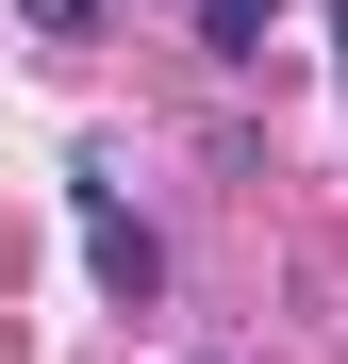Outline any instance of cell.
<instances>
[{"mask_svg":"<svg viewBox=\"0 0 348 364\" xmlns=\"http://www.w3.org/2000/svg\"><path fill=\"white\" fill-rule=\"evenodd\" d=\"M67 232H83V265H100V298H166V249H149V215H116V166L100 149H67Z\"/></svg>","mask_w":348,"mask_h":364,"instance_id":"6da1fadb","label":"cell"},{"mask_svg":"<svg viewBox=\"0 0 348 364\" xmlns=\"http://www.w3.org/2000/svg\"><path fill=\"white\" fill-rule=\"evenodd\" d=\"M265 17H282V0H199V33H216V67H265Z\"/></svg>","mask_w":348,"mask_h":364,"instance_id":"7a4b0ae2","label":"cell"},{"mask_svg":"<svg viewBox=\"0 0 348 364\" xmlns=\"http://www.w3.org/2000/svg\"><path fill=\"white\" fill-rule=\"evenodd\" d=\"M17 33H33V50H83V33H100V0H17Z\"/></svg>","mask_w":348,"mask_h":364,"instance_id":"3957f363","label":"cell"},{"mask_svg":"<svg viewBox=\"0 0 348 364\" xmlns=\"http://www.w3.org/2000/svg\"><path fill=\"white\" fill-rule=\"evenodd\" d=\"M332 67H348V0H332Z\"/></svg>","mask_w":348,"mask_h":364,"instance_id":"277c9868","label":"cell"},{"mask_svg":"<svg viewBox=\"0 0 348 364\" xmlns=\"http://www.w3.org/2000/svg\"><path fill=\"white\" fill-rule=\"evenodd\" d=\"M199 364H232V348H199Z\"/></svg>","mask_w":348,"mask_h":364,"instance_id":"5b68a950","label":"cell"}]
</instances>
